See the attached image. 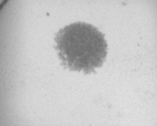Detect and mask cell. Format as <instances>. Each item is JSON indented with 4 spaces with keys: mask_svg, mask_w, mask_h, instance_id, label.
Instances as JSON below:
<instances>
[{
    "mask_svg": "<svg viewBox=\"0 0 157 126\" xmlns=\"http://www.w3.org/2000/svg\"><path fill=\"white\" fill-rule=\"evenodd\" d=\"M55 49L64 69L91 74L103 67L108 55L105 35L91 23L75 22L55 36Z\"/></svg>",
    "mask_w": 157,
    "mask_h": 126,
    "instance_id": "obj_1",
    "label": "cell"
}]
</instances>
